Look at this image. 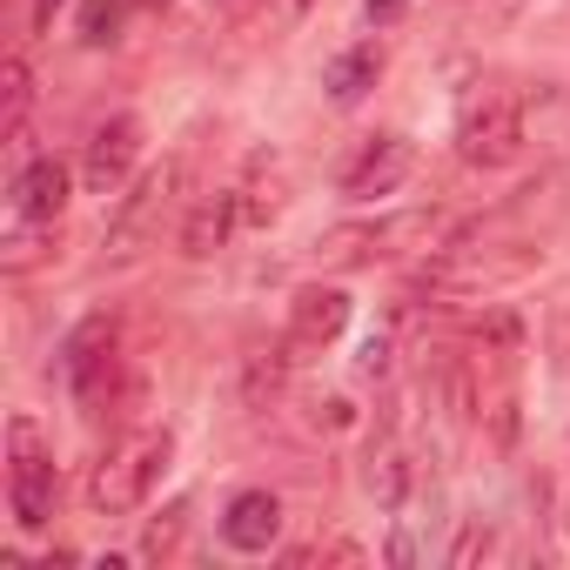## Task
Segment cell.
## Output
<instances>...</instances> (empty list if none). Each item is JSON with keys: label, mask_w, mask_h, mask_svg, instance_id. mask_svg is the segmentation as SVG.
Listing matches in <instances>:
<instances>
[{"label": "cell", "mask_w": 570, "mask_h": 570, "mask_svg": "<svg viewBox=\"0 0 570 570\" xmlns=\"http://www.w3.org/2000/svg\"><path fill=\"white\" fill-rule=\"evenodd\" d=\"M55 8H61V0H35V35H48V28H55Z\"/></svg>", "instance_id": "obj_26"}, {"label": "cell", "mask_w": 570, "mask_h": 570, "mask_svg": "<svg viewBox=\"0 0 570 570\" xmlns=\"http://www.w3.org/2000/svg\"><path fill=\"white\" fill-rule=\"evenodd\" d=\"M316 557H323V563H363L370 550H363V543H350V537H336V543H316Z\"/></svg>", "instance_id": "obj_24"}, {"label": "cell", "mask_w": 570, "mask_h": 570, "mask_svg": "<svg viewBox=\"0 0 570 570\" xmlns=\"http://www.w3.org/2000/svg\"><path fill=\"white\" fill-rule=\"evenodd\" d=\"M235 215H242V195H235V188H215V195H202V202L188 208V222H181V255H188V262H208V255L228 242Z\"/></svg>", "instance_id": "obj_13"}, {"label": "cell", "mask_w": 570, "mask_h": 570, "mask_svg": "<svg viewBox=\"0 0 570 570\" xmlns=\"http://www.w3.org/2000/svg\"><path fill=\"white\" fill-rule=\"evenodd\" d=\"M523 95L510 88H476L456 115V155L470 168H510L523 155Z\"/></svg>", "instance_id": "obj_4"}, {"label": "cell", "mask_w": 570, "mask_h": 570, "mask_svg": "<svg viewBox=\"0 0 570 570\" xmlns=\"http://www.w3.org/2000/svg\"><path fill=\"white\" fill-rule=\"evenodd\" d=\"M490 550H497V530H490L483 517H470V523L456 530V543H450V563H456V570H470V563H476V557H490Z\"/></svg>", "instance_id": "obj_22"}, {"label": "cell", "mask_w": 570, "mask_h": 570, "mask_svg": "<svg viewBox=\"0 0 570 570\" xmlns=\"http://www.w3.org/2000/svg\"><path fill=\"white\" fill-rule=\"evenodd\" d=\"M141 8H168V0H141Z\"/></svg>", "instance_id": "obj_28"}, {"label": "cell", "mask_w": 570, "mask_h": 570, "mask_svg": "<svg viewBox=\"0 0 570 570\" xmlns=\"http://www.w3.org/2000/svg\"><path fill=\"white\" fill-rule=\"evenodd\" d=\"M121 356H115V316H81L68 336H61V356H55V376L81 396V403H101L108 383H115Z\"/></svg>", "instance_id": "obj_6"}, {"label": "cell", "mask_w": 570, "mask_h": 570, "mask_svg": "<svg viewBox=\"0 0 570 570\" xmlns=\"http://www.w3.org/2000/svg\"><path fill=\"white\" fill-rule=\"evenodd\" d=\"M68 195H75V175H68V161H55V155L28 161V168L14 175V215H28V222H61Z\"/></svg>", "instance_id": "obj_12"}, {"label": "cell", "mask_w": 570, "mask_h": 570, "mask_svg": "<svg viewBox=\"0 0 570 570\" xmlns=\"http://www.w3.org/2000/svg\"><path fill=\"white\" fill-rule=\"evenodd\" d=\"M363 14H370L376 28H390V21H403V14H410V0H363Z\"/></svg>", "instance_id": "obj_25"}, {"label": "cell", "mask_w": 570, "mask_h": 570, "mask_svg": "<svg viewBox=\"0 0 570 570\" xmlns=\"http://www.w3.org/2000/svg\"><path fill=\"white\" fill-rule=\"evenodd\" d=\"M523 141H537V148H570V88H537V95H523Z\"/></svg>", "instance_id": "obj_16"}, {"label": "cell", "mask_w": 570, "mask_h": 570, "mask_svg": "<svg viewBox=\"0 0 570 570\" xmlns=\"http://www.w3.org/2000/svg\"><path fill=\"white\" fill-rule=\"evenodd\" d=\"M135 161H141V121H135V115H108V121L88 135V148H81V181H88V195H121V181L135 175Z\"/></svg>", "instance_id": "obj_7"}, {"label": "cell", "mask_w": 570, "mask_h": 570, "mask_svg": "<svg viewBox=\"0 0 570 570\" xmlns=\"http://www.w3.org/2000/svg\"><path fill=\"white\" fill-rule=\"evenodd\" d=\"M28 108H35V68L28 55H8V68H0V135H28Z\"/></svg>", "instance_id": "obj_18"}, {"label": "cell", "mask_w": 570, "mask_h": 570, "mask_svg": "<svg viewBox=\"0 0 570 570\" xmlns=\"http://www.w3.org/2000/svg\"><path fill=\"white\" fill-rule=\"evenodd\" d=\"M350 316H356V303H350L343 289H323V282H309V289H296V303H289V350H296V356L330 350V343L350 330Z\"/></svg>", "instance_id": "obj_9"}, {"label": "cell", "mask_w": 570, "mask_h": 570, "mask_svg": "<svg viewBox=\"0 0 570 570\" xmlns=\"http://www.w3.org/2000/svg\"><path fill=\"white\" fill-rule=\"evenodd\" d=\"M563 530H570V510H563Z\"/></svg>", "instance_id": "obj_29"}, {"label": "cell", "mask_w": 570, "mask_h": 570, "mask_svg": "<svg viewBox=\"0 0 570 570\" xmlns=\"http://www.w3.org/2000/svg\"><path fill=\"white\" fill-rule=\"evenodd\" d=\"M168 456H175V430H168V423H161V430H128V436L88 470V503H95V517H128V510H141L148 490L161 483Z\"/></svg>", "instance_id": "obj_1"}, {"label": "cell", "mask_w": 570, "mask_h": 570, "mask_svg": "<svg viewBox=\"0 0 570 570\" xmlns=\"http://www.w3.org/2000/svg\"><path fill=\"white\" fill-rule=\"evenodd\" d=\"M48 255H55V222H28V215H14L8 242H0V268H8V275H28V268H41Z\"/></svg>", "instance_id": "obj_19"}, {"label": "cell", "mask_w": 570, "mask_h": 570, "mask_svg": "<svg viewBox=\"0 0 570 570\" xmlns=\"http://www.w3.org/2000/svg\"><path fill=\"white\" fill-rule=\"evenodd\" d=\"M363 490L383 503V510H403V497H410V450H403V436H376V450H370V463H363Z\"/></svg>", "instance_id": "obj_14"}, {"label": "cell", "mask_w": 570, "mask_h": 570, "mask_svg": "<svg viewBox=\"0 0 570 570\" xmlns=\"http://www.w3.org/2000/svg\"><path fill=\"white\" fill-rule=\"evenodd\" d=\"M523 275H537V248H523V242H490V248L450 242L443 255H430L416 268V282L430 296H490V289H510Z\"/></svg>", "instance_id": "obj_2"}, {"label": "cell", "mask_w": 570, "mask_h": 570, "mask_svg": "<svg viewBox=\"0 0 570 570\" xmlns=\"http://www.w3.org/2000/svg\"><path fill=\"white\" fill-rule=\"evenodd\" d=\"M410 175H416V148L403 135H370L363 155L343 168V195L350 202H376V195H396Z\"/></svg>", "instance_id": "obj_8"}, {"label": "cell", "mask_w": 570, "mask_h": 570, "mask_svg": "<svg viewBox=\"0 0 570 570\" xmlns=\"http://www.w3.org/2000/svg\"><path fill=\"white\" fill-rule=\"evenodd\" d=\"M390 356H396V343H390V336H370V343H363V356H356V370L383 383V376H390Z\"/></svg>", "instance_id": "obj_23"}, {"label": "cell", "mask_w": 570, "mask_h": 570, "mask_svg": "<svg viewBox=\"0 0 570 570\" xmlns=\"http://www.w3.org/2000/svg\"><path fill=\"white\" fill-rule=\"evenodd\" d=\"M181 188H188V161H161L148 168L108 215V262H135L161 242V222L181 208Z\"/></svg>", "instance_id": "obj_3"}, {"label": "cell", "mask_w": 570, "mask_h": 570, "mask_svg": "<svg viewBox=\"0 0 570 570\" xmlns=\"http://www.w3.org/2000/svg\"><path fill=\"white\" fill-rule=\"evenodd\" d=\"M282 537V497L275 490H242L228 510H222V543L242 550V557H268Z\"/></svg>", "instance_id": "obj_10"}, {"label": "cell", "mask_w": 570, "mask_h": 570, "mask_svg": "<svg viewBox=\"0 0 570 570\" xmlns=\"http://www.w3.org/2000/svg\"><path fill=\"white\" fill-rule=\"evenodd\" d=\"M181 537H188V497H175L161 517H148V530H141V557H148V563H168V557L181 550Z\"/></svg>", "instance_id": "obj_20"}, {"label": "cell", "mask_w": 570, "mask_h": 570, "mask_svg": "<svg viewBox=\"0 0 570 570\" xmlns=\"http://www.w3.org/2000/svg\"><path fill=\"white\" fill-rule=\"evenodd\" d=\"M289 8H296V14H303V8H316V0H289Z\"/></svg>", "instance_id": "obj_27"}, {"label": "cell", "mask_w": 570, "mask_h": 570, "mask_svg": "<svg viewBox=\"0 0 570 570\" xmlns=\"http://www.w3.org/2000/svg\"><path fill=\"white\" fill-rule=\"evenodd\" d=\"M289 363H296L289 336H282L275 350H255L248 370H242V403H248V410H268V403L282 396V376H289Z\"/></svg>", "instance_id": "obj_17"}, {"label": "cell", "mask_w": 570, "mask_h": 570, "mask_svg": "<svg viewBox=\"0 0 570 570\" xmlns=\"http://www.w3.org/2000/svg\"><path fill=\"white\" fill-rule=\"evenodd\" d=\"M376 81H383V48H376V41H356V48H343V55L323 68V88H330L343 108H350V101H363Z\"/></svg>", "instance_id": "obj_15"}, {"label": "cell", "mask_w": 570, "mask_h": 570, "mask_svg": "<svg viewBox=\"0 0 570 570\" xmlns=\"http://www.w3.org/2000/svg\"><path fill=\"white\" fill-rule=\"evenodd\" d=\"M128 28V0H81V48H115Z\"/></svg>", "instance_id": "obj_21"}, {"label": "cell", "mask_w": 570, "mask_h": 570, "mask_svg": "<svg viewBox=\"0 0 570 570\" xmlns=\"http://www.w3.org/2000/svg\"><path fill=\"white\" fill-rule=\"evenodd\" d=\"M55 443L35 416H14L8 423V510L21 530H48L55 517Z\"/></svg>", "instance_id": "obj_5"}, {"label": "cell", "mask_w": 570, "mask_h": 570, "mask_svg": "<svg viewBox=\"0 0 570 570\" xmlns=\"http://www.w3.org/2000/svg\"><path fill=\"white\" fill-rule=\"evenodd\" d=\"M390 242H396V222H336V228H323L316 235V268H370L376 255H390Z\"/></svg>", "instance_id": "obj_11"}]
</instances>
